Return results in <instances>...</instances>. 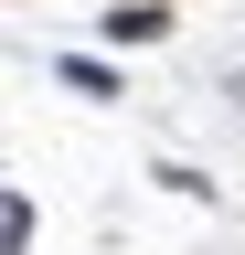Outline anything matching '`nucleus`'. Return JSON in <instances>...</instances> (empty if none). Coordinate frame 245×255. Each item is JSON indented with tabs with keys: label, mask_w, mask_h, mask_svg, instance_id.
Here are the masks:
<instances>
[{
	"label": "nucleus",
	"mask_w": 245,
	"mask_h": 255,
	"mask_svg": "<svg viewBox=\"0 0 245 255\" xmlns=\"http://www.w3.org/2000/svg\"><path fill=\"white\" fill-rule=\"evenodd\" d=\"M107 32H117V43H160L171 11H107Z\"/></svg>",
	"instance_id": "nucleus-1"
},
{
	"label": "nucleus",
	"mask_w": 245,
	"mask_h": 255,
	"mask_svg": "<svg viewBox=\"0 0 245 255\" xmlns=\"http://www.w3.org/2000/svg\"><path fill=\"white\" fill-rule=\"evenodd\" d=\"M21 234H32V213H21V202H0V255H11Z\"/></svg>",
	"instance_id": "nucleus-2"
}]
</instances>
